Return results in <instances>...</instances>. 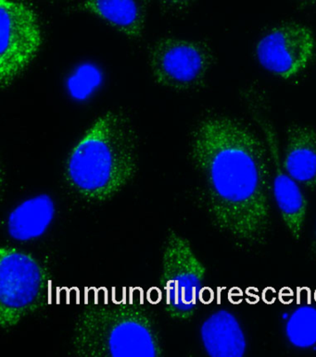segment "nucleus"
<instances>
[{
  "instance_id": "obj_1",
  "label": "nucleus",
  "mask_w": 316,
  "mask_h": 357,
  "mask_svg": "<svg viewBox=\"0 0 316 357\" xmlns=\"http://www.w3.org/2000/svg\"><path fill=\"white\" fill-rule=\"evenodd\" d=\"M189 155L203 183L205 208L213 227L241 250L266 245L272 191L267 144L239 119L213 114L193 130Z\"/></svg>"
},
{
  "instance_id": "obj_2",
  "label": "nucleus",
  "mask_w": 316,
  "mask_h": 357,
  "mask_svg": "<svg viewBox=\"0 0 316 357\" xmlns=\"http://www.w3.org/2000/svg\"><path fill=\"white\" fill-rule=\"evenodd\" d=\"M138 169V137L121 110L99 116L71 150L65 163L68 185L85 202L112 200L134 180Z\"/></svg>"
},
{
  "instance_id": "obj_3",
  "label": "nucleus",
  "mask_w": 316,
  "mask_h": 357,
  "mask_svg": "<svg viewBox=\"0 0 316 357\" xmlns=\"http://www.w3.org/2000/svg\"><path fill=\"white\" fill-rule=\"evenodd\" d=\"M71 354L80 357H159L164 355L157 326L134 302L85 305L76 317Z\"/></svg>"
},
{
  "instance_id": "obj_4",
  "label": "nucleus",
  "mask_w": 316,
  "mask_h": 357,
  "mask_svg": "<svg viewBox=\"0 0 316 357\" xmlns=\"http://www.w3.org/2000/svg\"><path fill=\"white\" fill-rule=\"evenodd\" d=\"M50 273L33 255L13 246L0 249V327L10 331L47 307Z\"/></svg>"
},
{
  "instance_id": "obj_5",
  "label": "nucleus",
  "mask_w": 316,
  "mask_h": 357,
  "mask_svg": "<svg viewBox=\"0 0 316 357\" xmlns=\"http://www.w3.org/2000/svg\"><path fill=\"white\" fill-rule=\"evenodd\" d=\"M206 268L186 237L170 229L164 245L159 288L165 312L172 319H192L203 293Z\"/></svg>"
},
{
  "instance_id": "obj_6",
  "label": "nucleus",
  "mask_w": 316,
  "mask_h": 357,
  "mask_svg": "<svg viewBox=\"0 0 316 357\" xmlns=\"http://www.w3.org/2000/svg\"><path fill=\"white\" fill-rule=\"evenodd\" d=\"M215 56L206 42L166 36L150 48V73L158 86L192 92L206 83Z\"/></svg>"
},
{
  "instance_id": "obj_7",
  "label": "nucleus",
  "mask_w": 316,
  "mask_h": 357,
  "mask_svg": "<svg viewBox=\"0 0 316 357\" xmlns=\"http://www.w3.org/2000/svg\"><path fill=\"white\" fill-rule=\"evenodd\" d=\"M0 86L5 90L36 58L43 43L36 11L18 0H0Z\"/></svg>"
},
{
  "instance_id": "obj_8",
  "label": "nucleus",
  "mask_w": 316,
  "mask_h": 357,
  "mask_svg": "<svg viewBox=\"0 0 316 357\" xmlns=\"http://www.w3.org/2000/svg\"><path fill=\"white\" fill-rule=\"evenodd\" d=\"M315 48L311 28L301 22H286L270 28L261 36L255 56L270 75L289 81L308 69L314 61Z\"/></svg>"
},
{
  "instance_id": "obj_9",
  "label": "nucleus",
  "mask_w": 316,
  "mask_h": 357,
  "mask_svg": "<svg viewBox=\"0 0 316 357\" xmlns=\"http://www.w3.org/2000/svg\"><path fill=\"white\" fill-rule=\"evenodd\" d=\"M259 123L264 132L272 163V194L282 220L293 239L299 241L303 234L307 213V200L300 184L285 169L279 155L278 140L269 121L261 120Z\"/></svg>"
},
{
  "instance_id": "obj_10",
  "label": "nucleus",
  "mask_w": 316,
  "mask_h": 357,
  "mask_svg": "<svg viewBox=\"0 0 316 357\" xmlns=\"http://www.w3.org/2000/svg\"><path fill=\"white\" fill-rule=\"evenodd\" d=\"M282 163L300 185L316 189V129L306 124L287 127Z\"/></svg>"
},
{
  "instance_id": "obj_11",
  "label": "nucleus",
  "mask_w": 316,
  "mask_h": 357,
  "mask_svg": "<svg viewBox=\"0 0 316 357\" xmlns=\"http://www.w3.org/2000/svg\"><path fill=\"white\" fill-rule=\"evenodd\" d=\"M199 336L205 353L210 357H243L247 342L243 328L235 314L220 310L202 322Z\"/></svg>"
},
{
  "instance_id": "obj_12",
  "label": "nucleus",
  "mask_w": 316,
  "mask_h": 357,
  "mask_svg": "<svg viewBox=\"0 0 316 357\" xmlns=\"http://www.w3.org/2000/svg\"><path fill=\"white\" fill-rule=\"evenodd\" d=\"M57 216L55 200L40 194L22 201L8 214V236L20 243L33 242L44 236Z\"/></svg>"
},
{
  "instance_id": "obj_13",
  "label": "nucleus",
  "mask_w": 316,
  "mask_h": 357,
  "mask_svg": "<svg viewBox=\"0 0 316 357\" xmlns=\"http://www.w3.org/2000/svg\"><path fill=\"white\" fill-rule=\"evenodd\" d=\"M152 0H85L80 10L98 17L130 39L143 36Z\"/></svg>"
},
{
  "instance_id": "obj_14",
  "label": "nucleus",
  "mask_w": 316,
  "mask_h": 357,
  "mask_svg": "<svg viewBox=\"0 0 316 357\" xmlns=\"http://www.w3.org/2000/svg\"><path fill=\"white\" fill-rule=\"evenodd\" d=\"M285 335L292 347L310 349L316 345V307L296 308L285 325Z\"/></svg>"
},
{
  "instance_id": "obj_15",
  "label": "nucleus",
  "mask_w": 316,
  "mask_h": 357,
  "mask_svg": "<svg viewBox=\"0 0 316 357\" xmlns=\"http://www.w3.org/2000/svg\"><path fill=\"white\" fill-rule=\"evenodd\" d=\"M197 0H158L159 8L164 13L178 15L192 8Z\"/></svg>"
},
{
  "instance_id": "obj_16",
  "label": "nucleus",
  "mask_w": 316,
  "mask_h": 357,
  "mask_svg": "<svg viewBox=\"0 0 316 357\" xmlns=\"http://www.w3.org/2000/svg\"><path fill=\"white\" fill-rule=\"evenodd\" d=\"M95 77L96 75H94L92 70L87 69L82 70L72 83L73 92L81 96L88 93V90H90L91 87L94 86Z\"/></svg>"
},
{
  "instance_id": "obj_17",
  "label": "nucleus",
  "mask_w": 316,
  "mask_h": 357,
  "mask_svg": "<svg viewBox=\"0 0 316 357\" xmlns=\"http://www.w3.org/2000/svg\"><path fill=\"white\" fill-rule=\"evenodd\" d=\"M300 8H309L316 7V0H290Z\"/></svg>"
},
{
  "instance_id": "obj_18",
  "label": "nucleus",
  "mask_w": 316,
  "mask_h": 357,
  "mask_svg": "<svg viewBox=\"0 0 316 357\" xmlns=\"http://www.w3.org/2000/svg\"><path fill=\"white\" fill-rule=\"evenodd\" d=\"M312 250L316 255V231H315V240H314V242H313V245H312Z\"/></svg>"
}]
</instances>
